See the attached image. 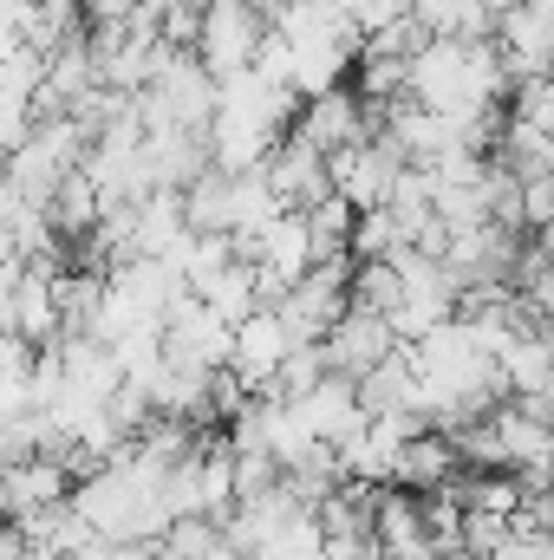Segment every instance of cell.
<instances>
[{"label": "cell", "mask_w": 554, "mask_h": 560, "mask_svg": "<svg viewBox=\"0 0 554 560\" xmlns=\"http://www.w3.org/2000/svg\"><path fill=\"white\" fill-rule=\"evenodd\" d=\"M262 33H268V13L255 0H203V26H196V59L209 66V79H235L255 66L262 52Z\"/></svg>", "instance_id": "1"}, {"label": "cell", "mask_w": 554, "mask_h": 560, "mask_svg": "<svg viewBox=\"0 0 554 560\" xmlns=\"http://www.w3.org/2000/svg\"><path fill=\"white\" fill-rule=\"evenodd\" d=\"M189 293H203V300H209V306H216V313H222L229 326H235V319H249V313L262 306V287H255V261H222L216 275H203L196 287H189Z\"/></svg>", "instance_id": "10"}, {"label": "cell", "mask_w": 554, "mask_h": 560, "mask_svg": "<svg viewBox=\"0 0 554 560\" xmlns=\"http://www.w3.org/2000/svg\"><path fill=\"white\" fill-rule=\"evenodd\" d=\"M222 560H235V555H222Z\"/></svg>", "instance_id": "16"}, {"label": "cell", "mask_w": 554, "mask_h": 560, "mask_svg": "<svg viewBox=\"0 0 554 560\" xmlns=\"http://www.w3.org/2000/svg\"><path fill=\"white\" fill-rule=\"evenodd\" d=\"M489 33H496L503 66H509V79H516V85L554 72V7H549V0H516Z\"/></svg>", "instance_id": "5"}, {"label": "cell", "mask_w": 554, "mask_h": 560, "mask_svg": "<svg viewBox=\"0 0 554 560\" xmlns=\"http://www.w3.org/2000/svg\"><path fill=\"white\" fill-rule=\"evenodd\" d=\"M392 248H399V215L379 202V209H359L353 215V235H346V255L353 261H392Z\"/></svg>", "instance_id": "12"}, {"label": "cell", "mask_w": 554, "mask_h": 560, "mask_svg": "<svg viewBox=\"0 0 554 560\" xmlns=\"http://www.w3.org/2000/svg\"><path fill=\"white\" fill-rule=\"evenodd\" d=\"M7 150H13V143H7V131H0V170H7Z\"/></svg>", "instance_id": "15"}, {"label": "cell", "mask_w": 554, "mask_h": 560, "mask_svg": "<svg viewBox=\"0 0 554 560\" xmlns=\"http://www.w3.org/2000/svg\"><path fill=\"white\" fill-rule=\"evenodd\" d=\"M26 261H0V332H13V280Z\"/></svg>", "instance_id": "14"}, {"label": "cell", "mask_w": 554, "mask_h": 560, "mask_svg": "<svg viewBox=\"0 0 554 560\" xmlns=\"http://www.w3.org/2000/svg\"><path fill=\"white\" fill-rule=\"evenodd\" d=\"M457 476H463V456H457L450 430H430V423H424L412 443H405V456H399V476H392V482L424 495V489H443V482H457Z\"/></svg>", "instance_id": "9"}, {"label": "cell", "mask_w": 554, "mask_h": 560, "mask_svg": "<svg viewBox=\"0 0 554 560\" xmlns=\"http://www.w3.org/2000/svg\"><path fill=\"white\" fill-rule=\"evenodd\" d=\"M326 170H333V196H339V202H353V209H379V202L392 196V183H399L405 156H399L385 138H366V143L333 150V156H326Z\"/></svg>", "instance_id": "4"}, {"label": "cell", "mask_w": 554, "mask_h": 560, "mask_svg": "<svg viewBox=\"0 0 554 560\" xmlns=\"http://www.w3.org/2000/svg\"><path fill=\"white\" fill-rule=\"evenodd\" d=\"M287 352H293V339H287L280 313H275V306H255L249 319H235V339H229V372H235L249 392H268Z\"/></svg>", "instance_id": "7"}, {"label": "cell", "mask_w": 554, "mask_h": 560, "mask_svg": "<svg viewBox=\"0 0 554 560\" xmlns=\"http://www.w3.org/2000/svg\"><path fill=\"white\" fill-rule=\"evenodd\" d=\"M222 522L216 515H170L163 535H157V560H222Z\"/></svg>", "instance_id": "11"}, {"label": "cell", "mask_w": 554, "mask_h": 560, "mask_svg": "<svg viewBox=\"0 0 554 560\" xmlns=\"http://www.w3.org/2000/svg\"><path fill=\"white\" fill-rule=\"evenodd\" d=\"M346 293H353V306H366V313H385V319H392V306H399V268H392V261H353Z\"/></svg>", "instance_id": "13"}, {"label": "cell", "mask_w": 554, "mask_h": 560, "mask_svg": "<svg viewBox=\"0 0 554 560\" xmlns=\"http://www.w3.org/2000/svg\"><path fill=\"white\" fill-rule=\"evenodd\" d=\"M72 495V469L59 456H20V463H0V522H20L46 502H66Z\"/></svg>", "instance_id": "8"}, {"label": "cell", "mask_w": 554, "mask_h": 560, "mask_svg": "<svg viewBox=\"0 0 554 560\" xmlns=\"http://www.w3.org/2000/svg\"><path fill=\"white\" fill-rule=\"evenodd\" d=\"M163 359L170 365H189V372H222L229 365V339H235V326L203 300V293H176L170 306H163Z\"/></svg>", "instance_id": "2"}, {"label": "cell", "mask_w": 554, "mask_h": 560, "mask_svg": "<svg viewBox=\"0 0 554 560\" xmlns=\"http://www.w3.org/2000/svg\"><path fill=\"white\" fill-rule=\"evenodd\" d=\"M262 176H268V189H275L280 209H313V202H326V196H333L326 150H313L300 131H280V138L268 143V156H262Z\"/></svg>", "instance_id": "3"}, {"label": "cell", "mask_w": 554, "mask_h": 560, "mask_svg": "<svg viewBox=\"0 0 554 560\" xmlns=\"http://www.w3.org/2000/svg\"><path fill=\"white\" fill-rule=\"evenodd\" d=\"M320 352H326V372H339V378H366L379 359H392V352H399V332H392V319H385V313L346 306V313L333 319V332L320 339Z\"/></svg>", "instance_id": "6"}]
</instances>
